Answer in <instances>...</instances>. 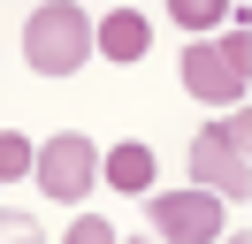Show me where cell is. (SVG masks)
I'll use <instances>...</instances> for the list:
<instances>
[{
    "label": "cell",
    "mask_w": 252,
    "mask_h": 244,
    "mask_svg": "<svg viewBox=\"0 0 252 244\" xmlns=\"http://www.w3.org/2000/svg\"><path fill=\"white\" fill-rule=\"evenodd\" d=\"M23 61H31L38 76H77L84 61H92V15H84L77 0L31 8V23H23Z\"/></svg>",
    "instance_id": "6da1fadb"
},
{
    "label": "cell",
    "mask_w": 252,
    "mask_h": 244,
    "mask_svg": "<svg viewBox=\"0 0 252 244\" xmlns=\"http://www.w3.org/2000/svg\"><path fill=\"white\" fill-rule=\"evenodd\" d=\"M191 191L221 198V206L252 191V145H245V115H229V122H206V130L191 137Z\"/></svg>",
    "instance_id": "7a4b0ae2"
},
{
    "label": "cell",
    "mask_w": 252,
    "mask_h": 244,
    "mask_svg": "<svg viewBox=\"0 0 252 244\" xmlns=\"http://www.w3.org/2000/svg\"><path fill=\"white\" fill-rule=\"evenodd\" d=\"M31 176H38L46 198H69V206H77V198L99 183V145H92L84 130H54L46 145L31 152Z\"/></svg>",
    "instance_id": "3957f363"
},
{
    "label": "cell",
    "mask_w": 252,
    "mask_h": 244,
    "mask_svg": "<svg viewBox=\"0 0 252 244\" xmlns=\"http://www.w3.org/2000/svg\"><path fill=\"white\" fill-rule=\"evenodd\" d=\"M145 214H153L160 244H214L221 237V198H206V191H153Z\"/></svg>",
    "instance_id": "277c9868"
},
{
    "label": "cell",
    "mask_w": 252,
    "mask_h": 244,
    "mask_svg": "<svg viewBox=\"0 0 252 244\" xmlns=\"http://www.w3.org/2000/svg\"><path fill=\"white\" fill-rule=\"evenodd\" d=\"M184 92L206 107H245V69H229V61L214 54V46H184Z\"/></svg>",
    "instance_id": "5b68a950"
},
{
    "label": "cell",
    "mask_w": 252,
    "mask_h": 244,
    "mask_svg": "<svg viewBox=\"0 0 252 244\" xmlns=\"http://www.w3.org/2000/svg\"><path fill=\"white\" fill-rule=\"evenodd\" d=\"M145 38H153V23H145L138 8H115L107 23H92V46L115 61V69H123V61H138V54H145Z\"/></svg>",
    "instance_id": "8992f818"
},
{
    "label": "cell",
    "mask_w": 252,
    "mask_h": 244,
    "mask_svg": "<svg viewBox=\"0 0 252 244\" xmlns=\"http://www.w3.org/2000/svg\"><path fill=\"white\" fill-rule=\"evenodd\" d=\"M99 176H107L115 191H130V198L153 191V145H115L107 160H99Z\"/></svg>",
    "instance_id": "52a82bcc"
},
{
    "label": "cell",
    "mask_w": 252,
    "mask_h": 244,
    "mask_svg": "<svg viewBox=\"0 0 252 244\" xmlns=\"http://www.w3.org/2000/svg\"><path fill=\"white\" fill-rule=\"evenodd\" d=\"M31 137H23V130H0V183H16V176H31Z\"/></svg>",
    "instance_id": "ba28073f"
},
{
    "label": "cell",
    "mask_w": 252,
    "mask_h": 244,
    "mask_svg": "<svg viewBox=\"0 0 252 244\" xmlns=\"http://www.w3.org/2000/svg\"><path fill=\"white\" fill-rule=\"evenodd\" d=\"M62 244H123V237H115V221H99V214H77Z\"/></svg>",
    "instance_id": "9c48e42d"
},
{
    "label": "cell",
    "mask_w": 252,
    "mask_h": 244,
    "mask_svg": "<svg viewBox=\"0 0 252 244\" xmlns=\"http://www.w3.org/2000/svg\"><path fill=\"white\" fill-rule=\"evenodd\" d=\"M0 244H46L31 214H0Z\"/></svg>",
    "instance_id": "30bf717a"
},
{
    "label": "cell",
    "mask_w": 252,
    "mask_h": 244,
    "mask_svg": "<svg viewBox=\"0 0 252 244\" xmlns=\"http://www.w3.org/2000/svg\"><path fill=\"white\" fill-rule=\"evenodd\" d=\"M214 244H252V237H245V229H237V237H229V229H221V237H214Z\"/></svg>",
    "instance_id": "8fae6325"
},
{
    "label": "cell",
    "mask_w": 252,
    "mask_h": 244,
    "mask_svg": "<svg viewBox=\"0 0 252 244\" xmlns=\"http://www.w3.org/2000/svg\"><path fill=\"white\" fill-rule=\"evenodd\" d=\"M123 244H160V237H123Z\"/></svg>",
    "instance_id": "7c38bea8"
}]
</instances>
